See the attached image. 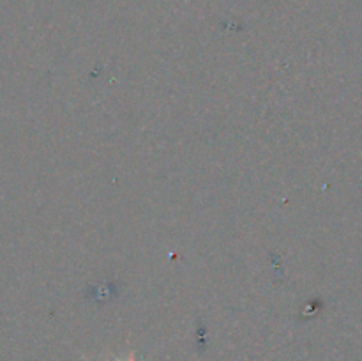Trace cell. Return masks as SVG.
I'll return each mask as SVG.
<instances>
[{"mask_svg":"<svg viewBox=\"0 0 362 361\" xmlns=\"http://www.w3.org/2000/svg\"><path fill=\"white\" fill-rule=\"evenodd\" d=\"M117 361H141V360H138L136 354H134V353H129L126 357H124V360H120V357H119Z\"/></svg>","mask_w":362,"mask_h":361,"instance_id":"obj_1","label":"cell"},{"mask_svg":"<svg viewBox=\"0 0 362 361\" xmlns=\"http://www.w3.org/2000/svg\"><path fill=\"white\" fill-rule=\"evenodd\" d=\"M106 361H108V360H106Z\"/></svg>","mask_w":362,"mask_h":361,"instance_id":"obj_2","label":"cell"}]
</instances>
